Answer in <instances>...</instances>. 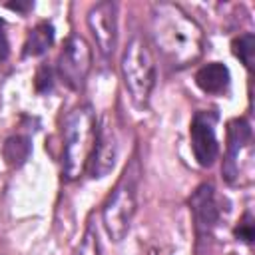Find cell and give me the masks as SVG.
I'll return each instance as SVG.
<instances>
[{"label": "cell", "instance_id": "6da1fadb", "mask_svg": "<svg viewBox=\"0 0 255 255\" xmlns=\"http://www.w3.org/2000/svg\"><path fill=\"white\" fill-rule=\"evenodd\" d=\"M151 40L171 66L193 64L203 54V32L199 24L179 6L161 2L151 10Z\"/></svg>", "mask_w": 255, "mask_h": 255}, {"label": "cell", "instance_id": "7a4b0ae2", "mask_svg": "<svg viewBox=\"0 0 255 255\" xmlns=\"http://www.w3.org/2000/svg\"><path fill=\"white\" fill-rule=\"evenodd\" d=\"M98 137V122L90 106L74 110L64 128L62 169L66 179H78L90 165Z\"/></svg>", "mask_w": 255, "mask_h": 255}, {"label": "cell", "instance_id": "3957f363", "mask_svg": "<svg viewBox=\"0 0 255 255\" xmlns=\"http://www.w3.org/2000/svg\"><path fill=\"white\" fill-rule=\"evenodd\" d=\"M139 175H141L139 159H137V155H133L131 161L126 165V169H124L120 181L116 183L114 191L110 193V197L104 203L102 219H104L108 235L114 241H122L129 231L133 213L137 209Z\"/></svg>", "mask_w": 255, "mask_h": 255}, {"label": "cell", "instance_id": "277c9868", "mask_svg": "<svg viewBox=\"0 0 255 255\" xmlns=\"http://www.w3.org/2000/svg\"><path fill=\"white\" fill-rule=\"evenodd\" d=\"M122 76L131 98L145 104L155 86V60L149 42L143 36H133L122 56Z\"/></svg>", "mask_w": 255, "mask_h": 255}, {"label": "cell", "instance_id": "5b68a950", "mask_svg": "<svg viewBox=\"0 0 255 255\" xmlns=\"http://www.w3.org/2000/svg\"><path fill=\"white\" fill-rule=\"evenodd\" d=\"M92 68V50L82 36H70L58 58V74L72 90H80Z\"/></svg>", "mask_w": 255, "mask_h": 255}, {"label": "cell", "instance_id": "8992f818", "mask_svg": "<svg viewBox=\"0 0 255 255\" xmlns=\"http://www.w3.org/2000/svg\"><path fill=\"white\" fill-rule=\"evenodd\" d=\"M215 122L217 114L213 112H197L191 120V149L199 165L209 167L219 153L217 137H215Z\"/></svg>", "mask_w": 255, "mask_h": 255}, {"label": "cell", "instance_id": "52a82bcc", "mask_svg": "<svg viewBox=\"0 0 255 255\" xmlns=\"http://www.w3.org/2000/svg\"><path fill=\"white\" fill-rule=\"evenodd\" d=\"M88 26L92 36L104 56L114 54L116 38H118V22H116V4L100 2L88 12Z\"/></svg>", "mask_w": 255, "mask_h": 255}, {"label": "cell", "instance_id": "ba28073f", "mask_svg": "<svg viewBox=\"0 0 255 255\" xmlns=\"http://www.w3.org/2000/svg\"><path fill=\"white\" fill-rule=\"evenodd\" d=\"M116 155H118V143H116V133L110 126L108 116L102 120V124L98 126V137H96V145H94V153L90 159V173L92 177H104L110 173V169L116 163Z\"/></svg>", "mask_w": 255, "mask_h": 255}, {"label": "cell", "instance_id": "9c48e42d", "mask_svg": "<svg viewBox=\"0 0 255 255\" xmlns=\"http://www.w3.org/2000/svg\"><path fill=\"white\" fill-rule=\"evenodd\" d=\"M249 139H251V128L245 120L237 118L227 124V155L223 163V177L229 183L235 181V177L239 175L237 157H239V151L249 143Z\"/></svg>", "mask_w": 255, "mask_h": 255}, {"label": "cell", "instance_id": "30bf717a", "mask_svg": "<svg viewBox=\"0 0 255 255\" xmlns=\"http://www.w3.org/2000/svg\"><path fill=\"white\" fill-rule=\"evenodd\" d=\"M189 207H191L197 231L199 233H209L213 229V225L217 223V219H219V209H217V203H215V197H213V187L207 185V183L199 185L193 191V195L189 197Z\"/></svg>", "mask_w": 255, "mask_h": 255}, {"label": "cell", "instance_id": "8fae6325", "mask_svg": "<svg viewBox=\"0 0 255 255\" xmlns=\"http://www.w3.org/2000/svg\"><path fill=\"white\" fill-rule=\"evenodd\" d=\"M195 84L205 94H221L229 86V70L225 64L211 62L195 74Z\"/></svg>", "mask_w": 255, "mask_h": 255}, {"label": "cell", "instance_id": "7c38bea8", "mask_svg": "<svg viewBox=\"0 0 255 255\" xmlns=\"http://www.w3.org/2000/svg\"><path fill=\"white\" fill-rule=\"evenodd\" d=\"M54 42V26L50 22H40L34 26L24 42V56H40Z\"/></svg>", "mask_w": 255, "mask_h": 255}, {"label": "cell", "instance_id": "4fadbf2b", "mask_svg": "<svg viewBox=\"0 0 255 255\" xmlns=\"http://www.w3.org/2000/svg\"><path fill=\"white\" fill-rule=\"evenodd\" d=\"M30 151H32V143L24 135H12L2 145V155H4V159L10 167L24 165L26 159L30 157Z\"/></svg>", "mask_w": 255, "mask_h": 255}, {"label": "cell", "instance_id": "5bb4252c", "mask_svg": "<svg viewBox=\"0 0 255 255\" xmlns=\"http://www.w3.org/2000/svg\"><path fill=\"white\" fill-rule=\"evenodd\" d=\"M233 48V54L245 64V68H251L253 66V56H255V36L251 32L247 34H241L239 38L233 40L231 44Z\"/></svg>", "mask_w": 255, "mask_h": 255}, {"label": "cell", "instance_id": "9a60e30c", "mask_svg": "<svg viewBox=\"0 0 255 255\" xmlns=\"http://www.w3.org/2000/svg\"><path fill=\"white\" fill-rule=\"evenodd\" d=\"M76 255H102L100 253V245H98V235L92 229L84 235L80 247L76 249Z\"/></svg>", "mask_w": 255, "mask_h": 255}, {"label": "cell", "instance_id": "2e32d148", "mask_svg": "<svg viewBox=\"0 0 255 255\" xmlns=\"http://www.w3.org/2000/svg\"><path fill=\"white\" fill-rule=\"evenodd\" d=\"M235 237L241 239L243 243H251L253 237H255V229H253V219H251V213H245L241 223L235 227Z\"/></svg>", "mask_w": 255, "mask_h": 255}, {"label": "cell", "instance_id": "e0dca14e", "mask_svg": "<svg viewBox=\"0 0 255 255\" xmlns=\"http://www.w3.org/2000/svg\"><path fill=\"white\" fill-rule=\"evenodd\" d=\"M36 90L40 94H48L54 86V80H52V68L50 66H42L38 72H36Z\"/></svg>", "mask_w": 255, "mask_h": 255}, {"label": "cell", "instance_id": "ac0fdd59", "mask_svg": "<svg viewBox=\"0 0 255 255\" xmlns=\"http://www.w3.org/2000/svg\"><path fill=\"white\" fill-rule=\"evenodd\" d=\"M8 38L4 34V22L0 20V60H6L8 58Z\"/></svg>", "mask_w": 255, "mask_h": 255}, {"label": "cell", "instance_id": "d6986e66", "mask_svg": "<svg viewBox=\"0 0 255 255\" xmlns=\"http://www.w3.org/2000/svg\"><path fill=\"white\" fill-rule=\"evenodd\" d=\"M10 10H18V12H26L32 4L30 2H10V4H6Z\"/></svg>", "mask_w": 255, "mask_h": 255}]
</instances>
